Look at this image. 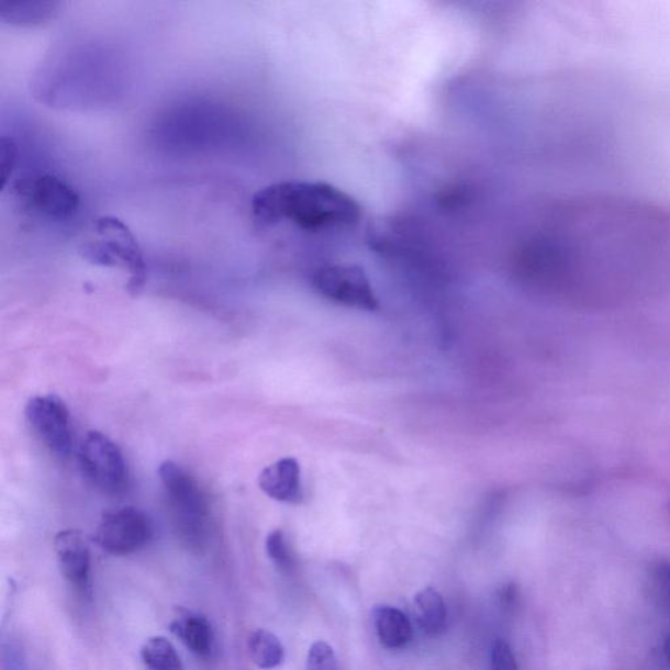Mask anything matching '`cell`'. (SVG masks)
<instances>
[{
	"label": "cell",
	"instance_id": "cell-15",
	"mask_svg": "<svg viewBox=\"0 0 670 670\" xmlns=\"http://www.w3.org/2000/svg\"><path fill=\"white\" fill-rule=\"evenodd\" d=\"M248 651L258 668L275 669L284 660V647L277 635L268 630H257L249 635Z\"/></svg>",
	"mask_w": 670,
	"mask_h": 670
},
{
	"label": "cell",
	"instance_id": "cell-14",
	"mask_svg": "<svg viewBox=\"0 0 670 670\" xmlns=\"http://www.w3.org/2000/svg\"><path fill=\"white\" fill-rule=\"evenodd\" d=\"M58 5L56 2L3 3L0 5V19L10 25H40L56 16Z\"/></svg>",
	"mask_w": 670,
	"mask_h": 670
},
{
	"label": "cell",
	"instance_id": "cell-4",
	"mask_svg": "<svg viewBox=\"0 0 670 670\" xmlns=\"http://www.w3.org/2000/svg\"><path fill=\"white\" fill-rule=\"evenodd\" d=\"M12 190L25 211L53 223L71 221L80 206L71 185L51 174L25 177Z\"/></svg>",
	"mask_w": 670,
	"mask_h": 670
},
{
	"label": "cell",
	"instance_id": "cell-19",
	"mask_svg": "<svg viewBox=\"0 0 670 670\" xmlns=\"http://www.w3.org/2000/svg\"><path fill=\"white\" fill-rule=\"evenodd\" d=\"M306 670H339L337 656L326 641H314L308 651Z\"/></svg>",
	"mask_w": 670,
	"mask_h": 670
},
{
	"label": "cell",
	"instance_id": "cell-22",
	"mask_svg": "<svg viewBox=\"0 0 670 670\" xmlns=\"http://www.w3.org/2000/svg\"><path fill=\"white\" fill-rule=\"evenodd\" d=\"M517 590L515 585H505L502 588L501 592H499V601L503 607L514 606L516 603Z\"/></svg>",
	"mask_w": 670,
	"mask_h": 670
},
{
	"label": "cell",
	"instance_id": "cell-5",
	"mask_svg": "<svg viewBox=\"0 0 670 670\" xmlns=\"http://www.w3.org/2000/svg\"><path fill=\"white\" fill-rule=\"evenodd\" d=\"M81 470L94 488L120 494L127 487L129 471L122 450L99 431L88 433L79 450Z\"/></svg>",
	"mask_w": 670,
	"mask_h": 670
},
{
	"label": "cell",
	"instance_id": "cell-7",
	"mask_svg": "<svg viewBox=\"0 0 670 670\" xmlns=\"http://www.w3.org/2000/svg\"><path fill=\"white\" fill-rule=\"evenodd\" d=\"M25 420L34 436L59 458L72 450L70 412L56 394L34 395L26 403Z\"/></svg>",
	"mask_w": 670,
	"mask_h": 670
},
{
	"label": "cell",
	"instance_id": "cell-1",
	"mask_svg": "<svg viewBox=\"0 0 670 670\" xmlns=\"http://www.w3.org/2000/svg\"><path fill=\"white\" fill-rule=\"evenodd\" d=\"M360 216V204L350 194L325 182L271 183L252 200L253 222L263 231L282 222L311 232L351 227Z\"/></svg>",
	"mask_w": 670,
	"mask_h": 670
},
{
	"label": "cell",
	"instance_id": "cell-17",
	"mask_svg": "<svg viewBox=\"0 0 670 670\" xmlns=\"http://www.w3.org/2000/svg\"><path fill=\"white\" fill-rule=\"evenodd\" d=\"M649 592L656 603L670 611V560H660L649 576Z\"/></svg>",
	"mask_w": 670,
	"mask_h": 670
},
{
	"label": "cell",
	"instance_id": "cell-23",
	"mask_svg": "<svg viewBox=\"0 0 670 670\" xmlns=\"http://www.w3.org/2000/svg\"><path fill=\"white\" fill-rule=\"evenodd\" d=\"M665 652H666L667 659L670 661V632L668 633L667 638H666Z\"/></svg>",
	"mask_w": 670,
	"mask_h": 670
},
{
	"label": "cell",
	"instance_id": "cell-10",
	"mask_svg": "<svg viewBox=\"0 0 670 670\" xmlns=\"http://www.w3.org/2000/svg\"><path fill=\"white\" fill-rule=\"evenodd\" d=\"M259 489L277 502L299 504L303 501L302 470L293 457L280 458L263 470Z\"/></svg>",
	"mask_w": 670,
	"mask_h": 670
},
{
	"label": "cell",
	"instance_id": "cell-21",
	"mask_svg": "<svg viewBox=\"0 0 670 670\" xmlns=\"http://www.w3.org/2000/svg\"><path fill=\"white\" fill-rule=\"evenodd\" d=\"M18 163V145L12 138H2V187L9 183Z\"/></svg>",
	"mask_w": 670,
	"mask_h": 670
},
{
	"label": "cell",
	"instance_id": "cell-11",
	"mask_svg": "<svg viewBox=\"0 0 670 670\" xmlns=\"http://www.w3.org/2000/svg\"><path fill=\"white\" fill-rule=\"evenodd\" d=\"M170 632L179 638L185 647L200 658H208L215 645L214 628L203 614L179 610L170 624Z\"/></svg>",
	"mask_w": 670,
	"mask_h": 670
},
{
	"label": "cell",
	"instance_id": "cell-6",
	"mask_svg": "<svg viewBox=\"0 0 670 670\" xmlns=\"http://www.w3.org/2000/svg\"><path fill=\"white\" fill-rule=\"evenodd\" d=\"M153 537L152 518L138 509L123 507L102 516L94 541L102 550L121 557L145 548Z\"/></svg>",
	"mask_w": 670,
	"mask_h": 670
},
{
	"label": "cell",
	"instance_id": "cell-18",
	"mask_svg": "<svg viewBox=\"0 0 670 670\" xmlns=\"http://www.w3.org/2000/svg\"><path fill=\"white\" fill-rule=\"evenodd\" d=\"M266 551H268L269 558L280 571L291 572L293 569V557L282 531H272L268 538H266Z\"/></svg>",
	"mask_w": 670,
	"mask_h": 670
},
{
	"label": "cell",
	"instance_id": "cell-8",
	"mask_svg": "<svg viewBox=\"0 0 670 670\" xmlns=\"http://www.w3.org/2000/svg\"><path fill=\"white\" fill-rule=\"evenodd\" d=\"M313 287L334 303L369 312L379 306L365 270L357 265L324 266L314 272Z\"/></svg>",
	"mask_w": 670,
	"mask_h": 670
},
{
	"label": "cell",
	"instance_id": "cell-12",
	"mask_svg": "<svg viewBox=\"0 0 670 670\" xmlns=\"http://www.w3.org/2000/svg\"><path fill=\"white\" fill-rule=\"evenodd\" d=\"M372 619L380 645L388 649L406 647L413 639L412 622L397 607L376 605Z\"/></svg>",
	"mask_w": 670,
	"mask_h": 670
},
{
	"label": "cell",
	"instance_id": "cell-20",
	"mask_svg": "<svg viewBox=\"0 0 670 670\" xmlns=\"http://www.w3.org/2000/svg\"><path fill=\"white\" fill-rule=\"evenodd\" d=\"M491 670H518L515 655L503 639H498L492 647Z\"/></svg>",
	"mask_w": 670,
	"mask_h": 670
},
{
	"label": "cell",
	"instance_id": "cell-3",
	"mask_svg": "<svg viewBox=\"0 0 670 670\" xmlns=\"http://www.w3.org/2000/svg\"><path fill=\"white\" fill-rule=\"evenodd\" d=\"M96 231L100 241L81 246V255L87 261L105 268L123 266L130 275L129 292L138 295L146 283V261L135 235L125 223L113 216L100 217Z\"/></svg>",
	"mask_w": 670,
	"mask_h": 670
},
{
	"label": "cell",
	"instance_id": "cell-9",
	"mask_svg": "<svg viewBox=\"0 0 670 670\" xmlns=\"http://www.w3.org/2000/svg\"><path fill=\"white\" fill-rule=\"evenodd\" d=\"M59 570L68 583L80 592L90 588L91 554L83 533L66 529L54 538Z\"/></svg>",
	"mask_w": 670,
	"mask_h": 670
},
{
	"label": "cell",
	"instance_id": "cell-13",
	"mask_svg": "<svg viewBox=\"0 0 670 670\" xmlns=\"http://www.w3.org/2000/svg\"><path fill=\"white\" fill-rule=\"evenodd\" d=\"M414 611L418 625L428 637H439L446 630L447 607L435 588L426 587L415 594Z\"/></svg>",
	"mask_w": 670,
	"mask_h": 670
},
{
	"label": "cell",
	"instance_id": "cell-2",
	"mask_svg": "<svg viewBox=\"0 0 670 670\" xmlns=\"http://www.w3.org/2000/svg\"><path fill=\"white\" fill-rule=\"evenodd\" d=\"M160 482L168 502V511L177 536L191 550H202L208 544L210 507L194 477L175 461H164Z\"/></svg>",
	"mask_w": 670,
	"mask_h": 670
},
{
	"label": "cell",
	"instance_id": "cell-16",
	"mask_svg": "<svg viewBox=\"0 0 670 670\" xmlns=\"http://www.w3.org/2000/svg\"><path fill=\"white\" fill-rule=\"evenodd\" d=\"M141 655L147 670H183L180 655L167 638H149L143 645Z\"/></svg>",
	"mask_w": 670,
	"mask_h": 670
}]
</instances>
